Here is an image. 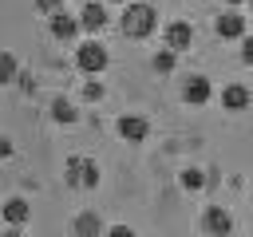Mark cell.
I'll use <instances>...</instances> for the list:
<instances>
[{
	"mask_svg": "<svg viewBox=\"0 0 253 237\" xmlns=\"http://www.w3.org/2000/svg\"><path fill=\"white\" fill-rule=\"evenodd\" d=\"M225 4H229V8H237V4H241V0H225Z\"/></svg>",
	"mask_w": 253,
	"mask_h": 237,
	"instance_id": "603a6c76",
	"label": "cell"
},
{
	"mask_svg": "<svg viewBox=\"0 0 253 237\" xmlns=\"http://www.w3.org/2000/svg\"><path fill=\"white\" fill-rule=\"evenodd\" d=\"M174 63H178V51H174V47H162V51H154V59H150V67H154L158 75H170Z\"/></svg>",
	"mask_w": 253,
	"mask_h": 237,
	"instance_id": "2e32d148",
	"label": "cell"
},
{
	"mask_svg": "<svg viewBox=\"0 0 253 237\" xmlns=\"http://www.w3.org/2000/svg\"><path fill=\"white\" fill-rule=\"evenodd\" d=\"M194 4H206V0H194Z\"/></svg>",
	"mask_w": 253,
	"mask_h": 237,
	"instance_id": "d4e9b609",
	"label": "cell"
},
{
	"mask_svg": "<svg viewBox=\"0 0 253 237\" xmlns=\"http://www.w3.org/2000/svg\"><path fill=\"white\" fill-rule=\"evenodd\" d=\"M107 63H111V51H107L99 40H83V43L75 47V67H79L83 75H99V71H107Z\"/></svg>",
	"mask_w": 253,
	"mask_h": 237,
	"instance_id": "3957f363",
	"label": "cell"
},
{
	"mask_svg": "<svg viewBox=\"0 0 253 237\" xmlns=\"http://www.w3.org/2000/svg\"><path fill=\"white\" fill-rule=\"evenodd\" d=\"M51 118H55L59 126H71V122L79 118V111H75V103H71L67 95H55V99H51Z\"/></svg>",
	"mask_w": 253,
	"mask_h": 237,
	"instance_id": "5bb4252c",
	"label": "cell"
},
{
	"mask_svg": "<svg viewBox=\"0 0 253 237\" xmlns=\"http://www.w3.org/2000/svg\"><path fill=\"white\" fill-rule=\"evenodd\" d=\"M83 99H87V103H99V99H103V83H99V79H87V83H83Z\"/></svg>",
	"mask_w": 253,
	"mask_h": 237,
	"instance_id": "ac0fdd59",
	"label": "cell"
},
{
	"mask_svg": "<svg viewBox=\"0 0 253 237\" xmlns=\"http://www.w3.org/2000/svg\"><path fill=\"white\" fill-rule=\"evenodd\" d=\"M115 130H119V138H123V142H146L150 122H146L142 115H123V118L115 122Z\"/></svg>",
	"mask_w": 253,
	"mask_h": 237,
	"instance_id": "9c48e42d",
	"label": "cell"
},
{
	"mask_svg": "<svg viewBox=\"0 0 253 237\" xmlns=\"http://www.w3.org/2000/svg\"><path fill=\"white\" fill-rule=\"evenodd\" d=\"M178 182H182V190H190V194H194V190H202V186H206V170H198V166H186Z\"/></svg>",
	"mask_w": 253,
	"mask_h": 237,
	"instance_id": "e0dca14e",
	"label": "cell"
},
{
	"mask_svg": "<svg viewBox=\"0 0 253 237\" xmlns=\"http://www.w3.org/2000/svg\"><path fill=\"white\" fill-rule=\"evenodd\" d=\"M213 32H217L221 40H241V36H245V16H241L237 8L225 4V12L213 20Z\"/></svg>",
	"mask_w": 253,
	"mask_h": 237,
	"instance_id": "ba28073f",
	"label": "cell"
},
{
	"mask_svg": "<svg viewBox=\"0 0 253 237\" xmlns=\"http://www.w3.org/2000/svg\"><path fill=\"white\" fill-rule=\"evenodd\" d=\"M4 158H12V138L0 134V162H4Z\"/></svg>",
	"mask_w": 253,
	"mask_h": 237,
	"instance_id": "7402d4cb",
	"label": "cell"
},
{
	"mask_svg": "<svg viewBox=\"0 0 253 237\" xmlns=\"http://www.w3.org/2000/svg\"><path fill=\"white\" fill-rule=\"evenodd\" d=\"M16 79H20V59L12 51H0V87H8Z\"/></svg>",
	"mask_w": 253,
	"mask_h": 237,
	"instance_id": "9a60e30c",
	"label": "cell"
},
{
	"mask_svg": "<svg viewBox=\"0 0 253 237\" xmlns=\"http://www.w3.org/2000/svg\"><path fill=\"white\" fill-rule=\"evenodd\" d=\"M0 213H4V221H8V237H16V233L28 225L32 205H28V198H8V201L0 205Z\"/></svg>",
	"mask_w": 253,
	"mask_h": 237,
	"instance_id": "8992f818",
	"label": "cell"
},
{
	"mask_svg": "<svg viewBox=\"0 0 253 237\" xmlns=\"http://www.w3.org/2000/svg\"><path fill=\"white\" fill-rule=\"evenodd\" d=\"M249 4H253V0H249Z\"/></svg>",
	"mask_w": 253,
	"mask_h": 237,
	"instance_id": "484cf974",
	"label": "cell"
},
{
	"mask_svg": "<svg viewBox=\"0 0 253 237\" xmlns=\"http://www.w3.org/2000/svg\"><path fill=\"white\" fill-rule=\"evenodd\" d=\"M79 28L83 32H103L107 28V4L103 0H87L79 8Z\"/></svg>",
	"mask_w": 253,
	"mask_h": 237,
	"instance_id": "30bf717a",
	"label": "cell"
},
{
	"mask_svg": "<svg viewBox=\"0 0 253 237\" xmlns=\"http://www.w3.org/2000/svg\"><path fill=\"white\" fill-rule=\"evenodd\" d=\"M63 178L75 190H95L99 186V162L95 158H83V154H71L67 166H63Z\"/></svg>",
	"mask_w": 253,
	"mask_h": 237,
	"instance_id": "7a4b0ae2",
	"label": "cell"
},
{
	"mask_svg": "<svg viewBox=\"0 0 253 237\" xmlns=\"http://www.w3.org/2000/svg\"><path fill=\"white\" fill-rule=\"evenodd\" d=\"M241 63H249V67H253V36H249V32L241 36Z\"/></svg>",
	"mask_w": 253,
	"mask_h": 237,
	"instance_id": "d6986e66",
	"label": "cell"
},
{
	"mask_svg": "<svg viewBox=\"0 0 253 237\" xmlns=\"http://www.w3.org/2000/svg\"><path fill=\"white\" fill-rule=\"evenodd\" d=\"M71 233H75V237H99V233H103V217L87 209V213L71 217Z\"/></svg>",
	"mask_w": 253,
	"mask_h": 237,
	"instance_id": "4fadbf2b",
	"label": "cell"
},
{
	"mask_svg": "<svg viewBox=\"0 0 253 237\" xmlns=\"http://www.w3.org/2000/svg\"><path fill=\"white\" fill-rule=\"evenodd\" d=\"M198 229L210 233V237H229V233H233V213L221 209V205H210V209L198 217Z\"/></svg>",
	"mask_w": 253,
	"mask_h": 237,
	"instance_id": "277c9868",
	"label": "cell"
},
{
	"mask_svg": "<svg viewBox=\"0 0 253 237\" xmlns=\"http://www.w3.org/2000/svg\"><path fill=\"white\" fill-rule=\"evenodd\" d=\"M36 8L47 16V12H55V8H63V0H36Z\"/></svg>",
	"mask_w": 253,
	"mask_h": 237,
	"instance_id": "ffe728a7",
	"label": "cell"
},
{
	"mask_svg": "<svg viewBox=\"0 0 253 237\" xmlns=\"http://www.w3.org/2000/svg\"><path fill=\"white\" fill-rule=\"evenodd\" d=\"M107 233H111V237H134V229H130V225H111Z\"/></svg>",
	"mask_w": 253,
	"mask_h": 237,
	"instance_id": "44dd1931",
	"label": "cell"
},
{
	"mask_svg": "<svg viewBox=\"0 0 253 237\" xmlns=\"http://www.w3.org/2000/svg\"><path fill=\"white\" fill-rule=\"evenodd\" d=\"M162 43H166V47H174V51H186V47L194 43V28H190L186 20H170V24H166V32H162Z\"/></svg>",
	"mask_w": 253,
	"mask_h": 237,
	"instance_id": "8fae6325",
	"label": "cell"
},
{
	"mask_svg": "<svg viewBox=\"0 0 253 237\" xmlns=\"http://www.w3.org/2000/svg\"><path fill=\"white\" fill-rule=\"evenodd\" d=\"M47 28H51V40H59V43H71L83 28H79V16H71V12H63V8H55V12H47Z\"/></svg>",
	"mask_w": 253,
	"mask_h": 237,
	"instance_id": "5b68a950",
	"label": "cell"
},
{
	"mask_svg": "<svg viewBox=\"0 0 253 237\" xmlns=\"http://www.w3.org/2000/svg\"><path fill=\"white\" fill-rule=\"evenodd\" d=\"M213 99V83L206 79V75H190L186 83H182V103H190V107H206Z\"/></svg>",
	"mask_w": 253,
	"mask_h": 237,
	"instance_id": "52a82bcc",
	"label": "cell"
},
{
	"mask_svg": "<svg viewBox=\"0 0 253 237\" xmlns=\"http://www.w3.org/2000/svg\"><path fill=\"white\" fill-rule=\"evenodd\" d=\"M107 4H126V0H107Z\"/></svg>",
	"mask_w": 253,
	"mask_h": 237,
	"instance_id": "cb8c5ba5",
	"label": "cell"
},
{
	"mask_svg": "<svg viewBox=\"0 0 253 237\" xmlns=\"http://www.w3.org/2000/svg\"><path fill=\"white\" fill-rule=\"evenodd\" d=\"M123 36H130V40H146V36H154L158 32V12H154V4H142V0H126V8H123Z\"/></svg>",
	"mask_w": 253,
	"mask_h": 237,
	"instance_id": "6da1fadb",
	"label": "cell"
},
{
	"mask_svg": "<svg viewBox=\"0 0 253 237\" xmlns=\"http://www.w3.org/2000/svg\"><path fill=\"white\" fill-rule=\"evenodd\" d=\"M249 103H253V95H249L245 83H225V91H221V107L225 111H245Z\"/></svg>",
	"mask_w": 253,
	"mask_h": 237,
	"instance_id": "7c38bea8",
	"label": "cell"
}]
</instances>
